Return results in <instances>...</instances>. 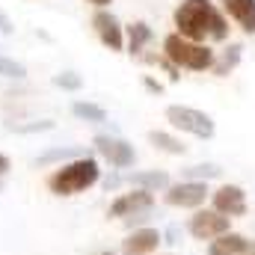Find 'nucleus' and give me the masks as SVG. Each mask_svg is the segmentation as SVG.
Returning a JSON list of instances; mask_svg holds the SVG:
<instances>
[{
    "instance_id": "19",
    "label": "nucleus",
    "mask_w": 255,
    "mask_h": 255,
    "mask_svg": "<svg viewBox=\"0 0 255 255\" xmlns=\"http://www.w3.org/2000/svg\"><path fill=\"white\" fill-rule=\"evenodd\" d=\"M241 57H244V48L241 45H229L226 51H223V57L220 60H214V74L217 77H226V74H232L235 68H238V63H241Z\"/></svg>"
},
{
    "instance_id": "27",
    "label": "nucleus",
    "mask_w": 255,
    "mask_h": 255,
    "mask_svg": "<svg viewBox=\"0 0 255 255\" xmlns=\"http://www.w3.org/2000/svg\"><path fill=\"white\" fill-rule=\"evenodd\" d=\"M9 169H12V163H9V157H6V154L0 151V178H3V175H6Z\"/></svg>"
},
{
    "instance_id": "20",
    "label": "nucleus",
    "mask_w": 255,
    "mask_h": 255,
    "mask_svg": "<svg viewBox=\"0 0 255 255\" xmlns=\"http://www.w3.org/2000/svg\"><path fill=\"white\" fill-rule=\"evenodd\" d=\"M220 175H223V166H217V163H196V166L181 169V181H211Z\"/></svg>"
},
{
    "instance_id": "12",
    "label": "nucleus",
    "mask_w": 255,
    "mask_h": 255,
    "mask_svg": "<svg viewBox=\"0 0 255 255\" xmlns=\"http://www.w3.org/2000/svg\"><path fill=\"white\" fill-rule=\"evenodd\" d=\"M250 253H253V244L238 232H226V235H220L208 244V255H250Z\"/></svg>"
},
{
    "instance_id": "7",
    "label": "nucleus",
    "mask_w": 255,
    "mask_h": 255,
    "mask_svg": "<svg viewBox=\"0 0 255 255\" xmlns=\"http://www.w3.org/2000/svg\"><path fill=\"white\" fill-rule=\"evenodd\" d=\"M187 232L196 241H214L229 232V217H223L217 211H196L187 223Z\"/></svg>"
},
{
    "instance_id": "25",
    "label": "nucleus",
    "mask_w": 255,
    "mask_h": 255,
    "mask_svg": "<svg viewBox=\"0 0 255 255\" xmlns=\"http://www.w3.org/2000/svg\"><path fill=\"white\" fill-rule=\"evenodd\" d=\"M122 181H125V178L113 172V175H107V178H104V190H107V193H110V190H119V184H122Z\"/></svg>"
},
{
    "instance_id": "1",
    "label": "nucleus",
    "mask_w": 255,
    "mask_h": 255,
    "mask_svg": "<svg viewBox=\"0 0 255 255\" xmlns=\"http://www.w3.org/2000/svg\"><path fill=\"white\" fill-rule=\"evenodd\" d=\"M175 27L181 39H190L196 45H202L205 39L223 42L229 36V21L211 0H184L175 9Z\"/></svg>"
},
{
    "instance_id": "31",
    "label": "nucleus",
    "mask_w": 255,
    "mask_h": 255,
    "mask_svg": "<svg viewBox=\"0 0 255 255\" xmlns=\"http://www.w3.org/2000/svg\"><path fill=\"white\" fill-rule=\"evenodd\" d=\"M101 255H113V253H101Z\"/></svg>"
},
{
    "instance_id": "30",
    "label": "nucleus",
    "mask_w": 255,
    "mask_h": 255,
    "mask_svg": "<svg viewBox=\"0 0 255 255\" xmlns=\"http://www.w3.org/2000/svg\"><path fill=\"white\" fill-rule=\"evenodd\" d=\"M0 193H3V178H0Z\"/></svg>"
},
{
    "instance_id": "8",
    "label": "nucleus",
    "mask_w": 255,
    "mask_h": 255,
    "mask_svg": "<svg viewBox=\"0 0 255 255\" xmlns=\"http://www.w3.org/2000/svg\"><path fill=\"white\" fill-rule=\"evenodd\" d=\"M92 27H95V33H98V39H101L104 48H110V51H122L125 48V30H122L119 18L113 12L98 9L92 15Z\"/></svg>"
},
{
    "instance_id": "16",
    "label": "nucleus",
    "mask_w": 255,
    "mask_h": 255,
    "mask_svg": "<svg viewBox=\"0 0 255 255\" xmlns=\"http://www.w3.org/2000/svg\"><path fill=\"white\" fill-rule=\"evenodd\" d=\"M148 42H151V27L145 21H136V24L128 27V54L130 57H139Z\"/></svg>"
},
{
    "instance_id": "13",
    "label": "nucleus",
    "mask_w": 255,
    "mask_h": 255,
    "mask_svg": "<svg viewBox=\"0 0 255 255\" xmlns=\"http://www.w3.org/2000/svg\"><path fill=\"white\" fill-rule=\"evenodd\" d=\"M125 181L136 190H148V193H157V190H166L172 181L163 169H139V172H130L125 175Z\"/></svg>"
},
{
    "instance_id": "3",
    "label": "nucleus",
    "mask_w": 255,
    "mask_h": 255,
    "mask_svg": "<svg viewBox=\"0 0 255 255\" xmlns=\"http://www.w3.org/2000/svg\"><path fill=\"white\" fill-rule=\"evenodd\" d=\"M163 57L175 65L178 71L181 68H190V71H205L214 65V51L208 45H196L190 39H181L178 33H169L163 39Z\"/></svg>"
},
{
    "instance_id": "5",
    "label": "nucleus",
    "mask_w": 255,
    "mask_h": 255,
    "mask_svg": "<svg viewBox=\"0 0 255 255\" xmlns=\"http://www.w3.org/2000/svg\"><path fill=\"white\" fill-rule=\"evenodd\" d=\"M92 145H95V151H98L113 169H128V166L136 163V151H133V145H130L128 139H122V136L98 133V136L92 139Z\"/></svg>"
},
{
    "instance_id": "22",
    "label": "nucleus",
    "mask_w": 255,
    "mask_h": 255,
    "mask_svg": "<svg viewBox=\"0 0 255 255\" xmlns=\"http://www.w3.org/2000/svg\"><path fill=\"white\" fill-rule=\"evenodd\" d=\"M54 86L65 89V92H77V89H83V77L77 71H60V74H54Z\"/></svg>"
},
{
    "instance_id": "11",
    "label": "nucleus",
    "mask_w": 255,
    "mask_h": 255,
    "mask_svg": "<svg viewBox=\"0 0 255 255\" xmlns=\"http://www.w3.org/2000/svg\"><path fill=\"white\" fill-rule=\"evenodd\" d=\"M160 232L151 229V226H142V229H133L122 241V255H151L160 247Z\"/></svg>"
},
{
    "instance_id": "28",
    "label": "nucleus",
    "mask_w": 255,
    "mask_h": 255,
    "mask_svg": "<svg viewBox=\"0 0 255 255\" xmlns=\"http://www.w3.org/2000/svg\"><path fill=\"white\" fill-rule=\"evenodd\" d=\"M15 27H12V21L6 18V15H0V33H12Z\"/></svg>"
},
{
    "instance_id": "6",
    "label": "nucleus",
    "mask_w": 255,
    "mask_h": 255,
    "mask_svg": "<svg viewBox=\"0 0 255 255\" xmlns=\"http://www.w3.org/2000/svg\"><path fill=\"white\" fill-rule=\"evenodd\" d=\"M208 196H211L208 181H178L163 190V202L169 208H196L199 211Z\"/></svg>"
},
{
    "instance_id": "4",
    "label": "nucleus",
    "mask_w": 255,
    "mask_h": 255,
    "mask_svg": "<svg viewBox=\"0 0 255 255\" xmlns=\"http://www.w3.org/2000/svg\"><path fill=\"white\" fill-rule=\"evenodd\" d=\"M166 122L184 133H193L199 139H211L217 133V125L208 113L196 110V107H184V104H169L166 107Z\"/></svg>"
},
{
    "instance_id": "21",
    "label": "nucleus",
    "mask_w": 255,
    "mask_h": 255,
    "mask_svg": "<svg viewBox=\"0 0 255 255\" xmlns=\"http://www.w3.org/2000/svg\"><path fill=\"white\" fill-rule=\"evenodd\" d=\"M0 77H6V80H24L27 77V65L12 60V57H0Z\"/></svg>"
},
{
    "instance_id": "9",
    "label": "nucleus",
    "mask_w": 255,
    "mask_h": 255,
    "mask_svg": "<svg viewBox=\"0 0 255 255\" xmlns=\"http://www.w3.org/2000/svg\"><path fill=\"white\" fill-rule=\"evenodd\" d=\"M151 205H154V193L136 190V187H133L130 193H122V196H116V199L110 202L107 217L128 220V217H133V214H139V211H151Z\"/></svg>"
},
{
    "instance_id": "10",
    "label": "nucleus",
    "mask_w": 255,
    "mask_h": 255,
    "mask_svg": "<svg viewBox=\"0 0 255 255\" xmlns=\"http://www.w3.org/2000/svg\"><path fill=\"white\" fill-rule=\"evenodd\" d=\"M211 202H214V211L223 214V217H244L247 214V193L238 184H223L220 190L211 193Z\"/></svg>"
},
{
    "instance_id": "2",
    "label": "nucleus",
    "mask_w": 255,
    "mask_h": 255,
    "mask_svg": "<svg viewBox=\"0 0 255 255\" xmlns=\"http://www.w3.org/2000/svg\"><path fill=\"white\" fill-rule=\"evenodd\" d=\"M98 181H101L98 160L92 154H83V157H74L63 166H57L45 184L54 196H77V193H86L89 187H95Z\"/></svg>"
},
{
    "instance_id": "17",
    "label": "nucleus",
    "mask_w": 255,
    "mask_h": 255,
    "mask_svg": "<svg viewBox=\"0 0 255 255\" xmlns=\"http://www.w3.org/2000/svg\"><path fill=\"white\" fill-rule=\"evenodd\" d=\"M148 142H151L157 151H166V154H175V157H181V154L187 151V145H184L178 136L166 133V130H148Z\"/></svg>"
},
{
    "instance_id": "26",
    "label": "nucleus",
    "mask_w": 255,
    "mask_h": 255,
    "mask_svg": "<svg viewBox=\"0 0 255 255\" xmlns=\"http://www.w3.org/2000/svg\"><path fill=\"white\" fill-rule=\"evenodd\" d=\"M142 83H145V89H148V92H154V95H160V92H163V86H160L157 80H151V77H145Z\"/></svg>"
},
{
    "instance_id": "15",
    "label": "nucleus",
    "mask_w": 255,
    "mask_h": 255,
    "mask_svg": "<svg viewBox=\"0 0 255 255\" xmlns=\"http://www.w3.org/2000/svg\"><path fill=\"white\" fill-rule=\"evenodd\" d=\"M86 151L80 148V145H57V148H48V151H42V154H36L33 157V163L36 166H51V163H68V160H74V157H83Z\"/></svg>"
},
{
    "instance_id": "14",
    "label": "nucleus",
    "mask_w": 255,
    "mask_h": 255,
    "mask_svg": "<svg viewBox=\"0 0 255 255\" xmlns=\"http://www.w3.org/2000/svg\"><path fill=\"white\" fill-rule=\"evenodd\" d=\"M223 6L244 27V33H255V0H223Z\"/></svg>"
},
{
    "instance_id": "23",
    "label": "nucleus",
    "mask_w": 255,
    "mask_h": 255,
    "mask_svg": "<svg viewBox=\"0 0 255 255\" xmlns=\"http://www.w3.org/2000/svg\"><path fill=\"white\" fill-rule=\"evenodd\" d=\"M12 133H42V130H54L51 119H39V122H27V125H6Z\"/></svg>"
},
{
    "instance_id": "29",
    "label": "nucleus",
    "mask_w": 255,
    "mask_h": 255,
    "mask_svg": "<svg viewBox=\"0 0 255 255\" xmlns=\"http://www.w3.org/2000/svg\"><path fill=\"white\" fill-rule=\"evenodd\" d=\"M89 3H92V6H98V9H107L113 0H89Z\"/></svg>"
},
{
    "instance_id": "24",
    "label": "nucleus",
    "mask_w": 255,
    "mask_h": 255,
    "mask_svg": "<svg viewBox=\"0 0 255 255\" xmlns=\"http://www.w3.org/2000/svg\"><path fill=\"white\" fill-rule=\"evenodd\" d=\"M178 238H181V229H178V226H169L166 232H160V241H163V244H169V247H175V244H178Z\"/></svg>"
},
{
    "instance_id": "32",
    "label": "nucleus",
    "mask_w": 255,
    "mask_h": 255,
    "mask_svg": "<svg viewBox=\"0 0 255 255\" xmlns=\"http://www.w3.org/2000/svg\"><path fill=\"white\" fill-rule=\"evenodd\" d=\"M250 255H255V253H250Z\"/></svg>"
},
{
    "instance_id": "18",
    "label": "nucleus",
    "mask_w": 255,
    "mask_h": 255,
    "mask_svg": "<svg viewBox=\"0 0 255 255\" xmlns=\"http://www.w3.org/2000/svg\"><path fill=\"white\" fill-rule=\"evenodd\" d=\"M71 116L80 119V122H92V125L107 122V110L101 104H92V101H74L71 104Z\"/></svg>"
}]
</instances>
